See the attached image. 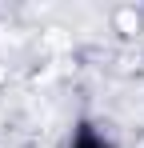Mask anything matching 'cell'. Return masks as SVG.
Segmentation results:
<instances>
[{"label":"cell","instance_id":"obj_1","mask_svg":"<svg viewBox=\"0 0 144 148\" xmlns=\"http://www.w3.org/2000/svg\"><path fill=\"white\" fill-rule=\"evenodd\" d=\"M64 148H120L100 124H92V120H80L76 128L68 132V140H64Z\"/></svg>","mask_w":144,"mask_h":148}]
</instances>
